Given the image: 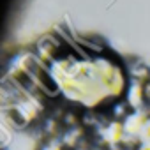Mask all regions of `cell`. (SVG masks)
I'll return each instance as SVG.
<instances>
[{"label": "cell", "instance_id": "6da1fadb", "mask_svg": "<svg viewBox=\"0 0 150 150\" xmlns=\"http://www.w3.org/2000/svg\"><path fill=\"white\" fill-rule=\"evenodd\" d=\"M125 101L127 104L131 106L132 111H138L145 106L146 99H145V92H143V83L138 81V80H131L129 78V83H127V88H125Z\"/></svg>", "mask_w": 150, "mask_h": 150}, {"label": "cell", "instance_id": "7a4b0ae2", "mask_svg": "<svg viewBox=\"0 0 150 150\" xmlns=\"http://www.w3.org/2000/svg\"><path fill=\"white\" fill-rule=\"evenodd\" d=\"M129 78H131V80H138V81L145 83V81H148V80H150V69H148L145 64L136 62L134 65H131V67H129Z\"/></svg>", "mask_w": 150, "mask_h": 150}, {"label": "cell", "instance_id": "3957f363", "mask_svg": "<svg viewBox=\"0 0 150 150\" xmlns=\"http://www.w3.org/2000/svg\"><path fill=\"white\" fill-rule=\"evenodd\" d=\"M41 150H67V148L62 143V139L58 138V139H48V141H44L42 146H41Z\"/></svg>", "mask_w": 150, "mask_h": 150}, {"label": "cell", "instance_id": "277c9868", "mask_svg": "<svg viewBox=\"0 0 150 150\" xmlns=\"http://www.w3.org/2000/svg\"><path fill=\"white\" fill-rule=\"evenodd\" d=\"M143 92H145V99H146V103H150V80L143 83Z\"/></svg>", "mask_w": 150, "mask_h": 150}]
</instances>
